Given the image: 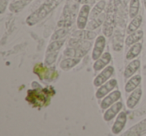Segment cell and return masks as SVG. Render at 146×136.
<instances>
[{
	"label": "cell",
	"instance_id": "1",
	"mask_svg": "<svg viewBox=\"0 0 146 136\" xmlns=\"http://www.w3.org/2000/svg\"><path fill=\"white\" fill-rule=\"evenodd\" d=\"M60 0H48L47 2H45L43 5H41L35 12H33L32 14H30L26 19V23L30 26L35 25L36 23H38L39 21H41L42 19H44L49 13L52 11V9L58 4V2Z\"/></svg>",
	"mask_w": 146,
	"mask_h": 136
},
{
	"label": "cell",
	"instance_id": "2",
	"mask_svg": "<svg viewBox=\"0 0 146 136\" xmlns=\"http://www.w3.org/2000/svg\"><path fill=\"white\" fill-rule=\"evenodd\" d=\"M49 88H46L45 90H35V89L29 90L26 97L27 101H29L34 106L47 105L49 103L50 96H52V95H49V92H47Z\"/></svg>",
	"mask_w": 146,
	"mask_h": 136
},
{
	"label": "cell",
	"instance_id": "3",
	"mask_svg": "<svg viewBox=\"0 0 146 136\" xmlns=\"http://www.w3.org/2000/svg\"><path fill=\"white\" fill-rule=\"evenodd\" d=\"M113 73H114V67L111 66V65H110V66H106L105 68L94 78L93 85L95 86V87L101 86L102 84H104L106 81H108V80L110 79V77L113 75Z\"/></svg>",
	"mask_w": 146,
	"mask_h": 136
},
{
	"label": "cell",
	"instance_id": "4",
	"mask_svg": "<svg viewBox=\"0 0 146 136\" xmlns=\"http://www.w3.org/2000/svg\"><path fill=\"white\" fill-rule=\"evenodd\" d=\"M117 86V80L116 79H109L108 81H106L104 84H102L101 86H99L95 93V96L97 99H102L105 97L107 94H109L114 88Z\"/></svg>",
	"mask_w": 146,
	"mask_h": 136
},
{
	"label": "cell",
	"instance_id": "5",
	"mask_svg": "<svg viewBox=\"0 0 146 136\" xmlns=\"http://www.w3.org/2000/svg\"><path fill=\"white\" fill-rule=\"evenodd\" d=\"M90 16V6L89 4H83L81 6L77 16V27L78 29H84L87 26L88 17Z\"/></svg>",
	"mask_w": 146,
	"mask_h": 136
},
{
	"label": "cell",
	"instance_id": "6",
	"mask_svg": "<svg viewBox=\"0 0 146 136\" xmlns=\"http://www.w3.org/2000/svg\"><path fill=\"white\" fill-rule=\"evenodd\" d=\"M126 122H127V115H126L125 112L120 111L119 114L116 117V120L114 122L113 126L111 128V132L114 135H119L121 133V131L124 129L126 125Z\"/></svg>",
	"mask_w": 146,
	"mask_h": 136
},
{
	"label": "cell",
	"instance_id": "7",
	"mask_svg": "<svg viewBox=\"0 0 146 136\" xmlns=\"http://www.w3.org/2000/svg\"><path fill=\"white\" fill-rule=\"evenodd\" d=\"M106 46V38L103 35H99L96 37V41L94 43L93 51H92V59L97 60L102 54H103L104 48Z\"/></svg>",
	"mask_w": 146,
	"mask_h": 136
},
{
	"label": "cell",
	"instance_id": "8",
	"mask_svg": "<svg viewBox=\"0 0 146 136\" xmlns=\"http://www.w3.org/2000/svg\"><path fill=\"white\" fill-rule=\"evenodd\" d=\"M120 99H121V92H120L119 90H114V91H111L109 94H107V95L104 97V99L102 100L101 103H100V107L103 110L107 109L112 104L119 101Z\"/></svg>",
	"mask_w": 146,
	"mask_h": 136
},
{
	"label": "cell",
	"instance_id": "9",
	"mask_svg": "<svg viewBox=\"0 0 146 136\" xmlns=\"http://www.w3.org/2000/svg\"><path fill=\"white\" fill-rule=\"evenodd\" d=\"M122 107H123V103L121 102V100L115 102L114 104H112V105L110 106V107H108L107 109H106V111L104 112V114H103L104 121H106V122L111 121L115 116H117L118 114H119Z\"/></svg>",
	"mask_w": 146,
	"mask_h": 136
},
{
	"label": "cell",
	"instance_id": "10",
	"mask_svg": "<svg viewBox=\"0 0 146 136\" xmlns=\"http://www.w3.org/2000/svg\"><path fill=\"white\" fill-rule=\"evenodd\" d=\"M114 13L113 11L109 10V12L106 14L105 20L103 22V34L105 37H110L112 35L114 29Z\"/></svg>",
	"mask_w": 146,
	"mask_h": 136
},
{
	"label": "cell",
	"instance_id": "11",
	"mask_svg": "<svg viewBox=\"0 0 146 136\" xmlns=\"http://www.w3.org/2000/svg\"><path fill=\"white\" fill-rule=\"evenodd\" d=\"M111 59H112V57L109 52H104L103 54H102L101 56H100L97 60H95V62H94V64H93L94 71L96 72V71L102 70L104 67H106L108 64H109Z\"/></svg>",
	"mask_w": 146,
	"mask_h": 136
},
{
	"label": "cell",
	"instance_id": "12",
	"mask_svg": "<svg viewBox=\"0 0 146 136\" xmlns=\"http://www.w3.org/2000/svg\"><path fill=\"white\" fill-rule=\"evenodd\" d=\"M87 49L82 47H67L64 50L63 54L66 57H76V58H82L87 54Z\"/></svg>",
	"mask_w": 146,
	"mask_h": 136
},
{
	"label": "cell",
	"instance_id": "13",
	"mask_svg": "<svg viewBox=\"0 0 146 136\" xmlns=\"http://www.w3.org/2000/svg\"><path fill=\"white\" fill-rule=\"evenodd\" d=\"M142 96V89L141 88H136L135 90L131 92L130 96L128 97L127 101H126V105L129 109H133L136 107L138 103L140 101V98Z\"/></svg>",
	"mask_w": 146,
	"mask_h": 136
},
{
	"label": "cell",
	"instance_id": "14",
	"mask_svg": "<svg viewBox=\"0 0 146 136\" xmlns=\"http://www.w3.org/2000/svg\"><path fill=\"white\" fill-rule=\"evenodd\" d=\"M144 133H146V119L140 121L139 123H137L136 125H134L133 127H131L127 132L124 133V135H129V136H135V135H143Z\"/></svg>",
	"mask_w": 146,
	"mask_h": 136
},
{
	"label": "cell",
	"instance_id": "15",
	"mask_svg": "<svg viewBox=\"0 0 146 136\" xmlns=\"http://www.w3.org/2000/svg\"><path fill=\"white\" fill-rule=\"evenodd\" d=\"M140 64H141V62H140L139 59H134V60H132L130 63H128L125 70H124V77H125L126 79H128V78H130L131 76H133L134 74L136 73V71L139 69Z\"/></svg>",
	"mask_w": 146,
	"mask_h": 136
},
{
	"label": "cell",
	"instance_id": "16",
	"mask_svg": "<svg viewBox=\"0 0 146 136\" xmlns=\"http://www.w3.org/2000/svg\"><path fill=\"white\" fill-rule=\"evenodd\" d=\"M141 75H138V74L131 76L127 81V83L125 84V87H124L126 93H129V92H132L133 90H135L139 86V84L141 83Z\"/></svg>",
	"mask_w": 146,
	"mask_h": 136
},
{
	"label": "cell",
	"instance_id": "17",
	"mask_svg": "<svg viewBox=\"0 0 146 136\" xmlns=\"http://www.w3.org/2000/svg\"><path fill=\"white\" fill-rule=\"evenodd\" d=\"M81 58H76V57H67L66 59H63L60 62V68L62 70H67L71 69L73 67H75L78 63L80 62Z\"/></svg>",
	"mask_w": 146,
	"mask_h": 136
},
{
	"label": "cell",
	"instance_id": "18",
	"mask_svg": "<svg viewBox=\"0 0 146 136\" xmlns=\"http://www.w3.org/2000/svg\"><path fill=\"white\" fill-rule=\"evenodd\" d=\"M142 37H143V31L142 30H137L135 32H132L130 34H128V36L125 39L126 47H130L131 45L139 42L142 39Z\"/></svg>",
	"mask_w": 146,
	"mask_h": 136
},
{
	"label": "cell",
	"instance_id": "19",
	"mask_svg": "<svg viewBox=\"0 0 146 136\" xmlns=\"http://www.w3.org/2000/svg\"><path fill=\"white\" fill-rule=\"evenodd\" d=\"M72 36L84 39V40H92V39L96 38V33L93 32L92 30H89V29H87V30L79 29V30H77V31H74Z\"/></svg>",
	"mask_w": 146,
	"mask_h": 136
},
{
	"label": "cell",
	"instance_id": "20",
	"mask_svg": "<svg viewBox=\"0 0 146 136\" xmlns=\"http://www.w3.org/2000/svg\"><path fill=\"white\" fill-rule=\"evenodd\" d=\"M141 50H142V43L137 42L135 44L131 45L130 48L128 49L127 53H126V59L127 60H132V59L136 58L140 54Z\"/></svg>",
	"mask_w": 146,
	"mask_h": 136
},
{
	"label": "cell",
	"instance_id": "21",
	"mask_svg": "<svg viewBox=\"0 0 146 136\" xmlns=\"http://www.w3.org/2000/svg\"><path fill=\"white\" fill-rule=\"evenodd\" d=\"M105 7H106L105 0H101V1L96 3V5L93 7V9L90 11V16H89L90 20L97 18L100 14H102V13H103V10L105 9Z\"/></svg>",
	"mask_w": 146,
	"mask_h": 136
},
{
	"label": "cell",
	"instance_id": "22",
	"mask_svg": "<svg viewBox=\"0 0 146 136\" xmlns=\"http://www.w3.org/2000/svg\"><path fill=\"white\" fill-rule=\"evenodd\" d=\"M32 0H14L10 5H9V10L12 12H19L21 11L29 2H31Z\"/></svg>",
	"mask_w": 146,
	"mask_h": 136
},
{
	"label": "cell",
	"instance_id": "23",
	"mask_svg": "<svg viewBox=\"0 0 146 136\" xmlns=\"http://www.w3.org/2000/svg\"><path fill=\"white\" fill-rule=\"evenodd\" d=\"M142 23V16L141 15H137V16L133 17L131 22L128 24L127 27V34H130L132 32H135L139 29L140 25Z\"/></svg>",
	"mask_w": 146,
	"mask_h": 136
},
{
	"label": "cell",
	"instance_id": "24",
	"mask_svg": "<svg viewBox=\"0 0 146 136\" xmlns=\"http://www.w3.org/2000/svg\"><path fill=\"white\" fill-rule=\"evenodd\" d=\"M105 17H106V14H104V13H102V14H100L99 16L97 17V18L92 19V20H90V22L87 24V26H86V28L89 29V30H93V29H97L98 27L100 26V25L103 24L104 20H105Z\"/></svg>",
	"mask_w": 146,
	"mask_h": 136
},
{
	"label": "cell",
	"instance_id": "25",
	"mask_svg": "<svg viewBox=\"0 0 146 136\" xmlns=\"http://www.w3.org/2000/svg\"><path fill=\"white\" fill-rule=\"evenodd\" d=\"M140 9V1L139 0H130L129 3V17L133 18V17L137 16L138 12Z\"/></svg>",
	"mask_w": 146,
	"mask_h": 136
},
{
	"label": "cell",
	"instance_id": "26",
	"mask_svg": "<svg viewBox=\"0 0 146 136\" xmlns=\"http://www.w3.org/2000/svg\"><path fill=\"white\" fill-rule=\"evenodd\" d=\"M64 45V40L63 39H59V40L51 41V43L48 45L46 51L47 52H54V51H58L61 47Z\"/></svg>",
	"mask_w": 146,
	"mask_h": 136
},
{
	"label": "cell",
	"instance_id": "27",
	"mask_svg": "<svg viewBox=\"0 0 146 136\" xmlns=\"http://www.w3.org/2000/svg\"><path fill=\"white\" fill-rule=\"evenodd\" d=\"M67 33H68V28H60V29H58V30L55 31V32L53 33L52 36H51V41L59 40V39L64 38V37L67 35Z\"/></svg>",
	"mask_w": 146,
	"mask_h": 136
},
{
	"label": "cell",
	"instance_id": "28",
	"mask_svg": "<svg viewBox=\"0 0 146 136\" xmlns=\"http://www.w3.org/2000/svg\"><path fill=\"white\" fill-rule=\"evenodd\" d=\"M58 56V51H54V52H47L46 56H45V65L49 66V65H52L53 63L56 61V58Z\"/></svg>",
	"mask_w": 146,
	"mask_h": 136
},
{
	"label": "cell",
	"instance_id": "29",
	"mask_svg": "<svg viewBox=\"0 0 146 136\" xmlns=\"http://www.w3.org/2000/svg\"><path fill=\"white\" fill-rule=\"evenodd\" d=\"M73 21L69 18H64V19H61L60 21H58L57 23V26L61 27V28H69V27L72 25Z\"/></svg>",
	"mask_w": 146,
	"mask_h": 136
},
{
	"label": "cell",
	"instance_id": "30",
	"mask_svg": "<svg viewBox=\"0 0 146 136\" xmlns=\"http://www.w3.org/2000/svg\"><path fill=\"white\" fill-rule=\"evenodd\" d=\"M7 2H8V0H0V10H1V13L4 12L5 8L7 6Z\"/></svg>",
	"mask_w": 146,
	"mask_h": 136
},
{
	"label": "cell",
	"instance_id": "31",
	"mask_svg": "<svg viewBox=\"0 0 146 136\" xmlns=\"http://www.w3.org/2000/svg\"><path fill=\"white\" fill-rule=\"evenodd\" d=\"M77 3H82V4H91L94 2V0H75Z\"/></svg>",
	"mask_w": 146,
	"mask_h": 136
},
{
	"label": "cell",
	"instance_id": "32",
	"mask_svg": "<svg viewBox=\"0 0 146 136\" xmlns=\"http://www.w3.org/2000/svg\"><path fill=\"white\" fill-rule=\"evenodd\" d=\"M144 6H145V9H146V0H144Z\"/></svg>",
	"mask_w": 146,
	"mask_h": 136
}]
</instances>
